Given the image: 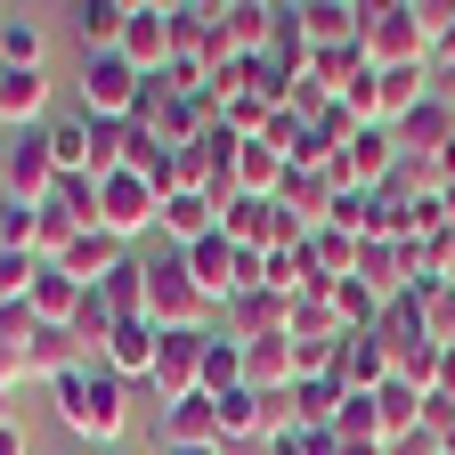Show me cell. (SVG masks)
<instances>
[{"label":"cell","mask_w":455,"mask_h":455,"mask_svg":"<svg viewBox=\"0 0 455 455\" xmlns=\"http://www.w3.org/2000/svg\"><path fill=\"white\" fill-rule=\"evenodd\" d=\"M244 439H268V398L260 390H228L220 398V447H244Z\"/></svg>","instance_id":"cell-25"},{"label":"cell","mask_w":455,"mask_h":455,"mask_svg":"<svg viewBox=\"0 0 455 455\" xmlns=\"http://www.w3.org/2000/svg\"><path fill=\"white\" fill-rule=\"evenodd\" d=\"M49 155H57V180H66V171H90V114L82 106H66V114H49Z\"/></svg>","instance_id":"cell-24"},{"label":"cell","mask_w":455,"mask_h":455,"mask_svg":"<svg viewBox=\"0 0 455 455\" xmlns=\"http://www.w3.org/2000/svg\"><path fill=\"white\" fill-rule=\"evenodd\" d=\"M33 228H41V204L0 196V252H33Z\"/></svg>","instance_id":"cell-27"},{"label":"cell","mask_w":455,"mask_h":455,"mask_svg":"<svg viewBox=\"0 0 455 455\" xmlns=\"http://www.w3.org/2000/svg\"><path fill=\"white\" fill-rule=\"evenodd\" d=\"M123 57H131L139 74H163V66H171V9H155V0H131Z\"/></svg>","instance_id":"cell-14"},{"label":"cell","mask_w":455,"mask_h":455,"mask_svg":"<svg viewBox=\"0 0 455 455\" xmlns=\"http://www.w3.org/2000/svg\"><path fill=\"white\" fill-rule=\"evenodd\" d=\"M139 90H147V74L131 66L123 49H90V57H82V90H74V106L90 114V123H131Z\"/></svg>","instance_id":"cell-3"},{"label":"cell","mask_w":455,"mask_h":455,"mask_svg":"<svg viewBox=\"0 0 455 455\" xmlns=\"http://www.w3.org/2000/svg\"><path fill=\"white\" fill-rule=\"evenodd\" d=\"M0 180H9L17 204H49V188H57L49 131H9V139H0Z\"/></svg>","instance_id":"cell-6"},{"label":"cell","mask_w":455,"mask_h":455,"mask_svg":"<svg viewBox=\"0 0 455 455\" xmlns=\"http://www.w3.org/2000/svg\"><path fill=\"white\" fill-rule=\"evenodd\" d=\"M74 33H82V57L90 49H123V25H131V0H74Z\"/></svg>","instance_id":"cell-19"},{"label":"cell","mask_w":455,"mask_h":455,"mask_svg":"<svg viewBox=\"0 0 455 455\" xmlns=\"http://www.w3.org/2000/svg\"><path fill=\"white\" fill-rule=\"evenodd\" d=\"M358 49L366 66H431V33L415 0H358Z\"/></svg>","instance_id":"cell-2"},{"label":"cell","mask_w":455,"mask_h":455,"mask_svg":"<svg viewBox=\"0 0 455 455\" xmlns=\"http://www.w3.org/2000/svg\"><path fill=\"white\" fill-rule=\"evenodd\" d=\"M49 398H57V423H66L74 439H90V455L123 447V431H131V382L114 374V366L90 358V366H74V374H57Z\"/></svg>","instance_id":"cell-1"},{"label":"cell","mask_w":455,"mask_h":455,"mask_svg":"<svg viewBox=\"0 0 455 455\" xmlns=\"http://www.w3.org/2000/svg\"><path fill=\"white\" fill-rule=\"evenodd\" d=\"M228 171H236V196H276L293 163H284V147L260 131V139H236V163H228Z\"/></svg>","instance_id":"cell-17"},{"label":"cell","mask_w":455,"mask_h":455,"mask_svg":"<svg viewBox=\"0 0 455 455\" xmlns=\"http://www.w3.org/2000/svg\"><path fill=\"white\" fill-rule=\"evenodd\" d=\"M123 260H131V244H123V236H106V228H82V236H74V252L57 260V268H66L74 284H106Z\"/></svg>","instance_id":"cell-18"},{"label":"cell","mask_w":455,"mask_h":455,"mask_svg":"<svg viewBox=\"0 0 455 455\" xmlns=\"http://www.w3.org/2000/svg\"><path fill=\"white\" fill-rule=\"evenodd\" d=\"M155 212H163V196L139 180V171H114V180H98V228H106V236H147V228H155Z\"/></svg>","instance_id":"cell-7"},{"label":"cell","mask_w":455,"mask_h":455,"mask_svg":"<svg viewBox=\"0 0 455 455\" xmlns=\"http://www.w3.org/2000/svg\"><path fill=\"white\" fill-rule=\"evenodd\" d=\"M390 131H398V155H407V163H431L439 147H455V106H447V98L431 90V98H423L415 114H398Z\"/></svg>","instance_id":"cell-10"},{"label":"cell","mask_w":455,"mask_h":455,"mask_svg":"<svg viewBox=\"0 0 455 455\" xmlns=\"http://www.w3.org/2000/svg\"><path fill=\"white\" fill-rule=\"evenodd\" d=\"M204 350H212V325H163L155 341V407H171V398H188L204 390Z\"/></svg>","instance_id":"cell-5"},{"label":"cell","mask_w":455,"mask_h":455,"mask_svg":"<svg viewBox=\"0 0 455 455\" xmlns=\"http://www.w3.org/2000/svg\"><path fill=\"white\" fill-rule=\"evenodd\" d=\"M325 382H333L341 398H350V390H382V382H390V350H382L374 333H350V341H341V350H333Z\"/></svg>","instance_id":"cell-13"},{"label":"cell","mask_w":455,"mask_h":455,"mask_svg":"<svg viewBox=\"0 0 455 455\" xmlns=\"http://www.w3.org/2000/svg\"><path fill=\"white\" fill-rule=\"evenodd\" d=\"M147 317H155V325H212L220 309L204 301V284L188 276L180 252H155V260H147Z\"/></svg>","instance_id":"cell-4"},{"label":"cell","mask_w":455,"mask_h":455,"mask_svg":"<svg viewBox=\"0 0 455 455\" xmlns=\"http://www.w3.org/2000/svg\"><path fill=\"white\" fill-rule=\"evenodd\" d=\"M33 341H41V317L25 301H0V350H33Z\"/></svg>","instance_id":"cell-29"},{"label":"cell","mask_w":455,"mask_h":455,"mask_svg":"<svg viewBox=\"0 0 455 455\" xmlns=\"http://www.w3.org/2000/svg\"><path fill=\"white\" fill-rule=\"evenodd\" d=\"M301 33H309V49H358V9L350 0H309Z\"/></svg>","instance_id":"cell-23"},{"label":"cell","mask_w":455,"mask_h":455,"mask_svg":"<svg viewBox=\"0 0 455 455\" xmlns=\"http://www.w3.org/2000/svg\"><path fill=\"white\" fill-rule=\"evenodd\" d=\"M49 57V25L33 9H0V66H41Z\"/></svg>","instance_id":"cell-21"},{"label":"cell","mask_w":455,"mask_h":455,"mask_svg":"<svg viewBox=\"0 0 455 455\" xmlns=\"http://www.w3.org/2000/svg\"><path fill=\"white\" fill-rule=\"evenodd\" d=\"M0 455H25V423H0Z\"/></svg>","instance_id":"cell-32"},{"label":"cell","mask_w":455,"mask_h":455,"mask_svg":"<svg viewBox=\"0 0 455 455\" xmlns=\"http://www.w3.org/2000/svg\"><path fill=\"white\" fill-rule=\"evenodd\" d=\"M0 139H9V131H0Z\"/></svg>","instance_id":"cell-35"},{"label":"cell","mask_w":455,"mask_h":455,"mask_svg":"<svg viewBox=\"0 0 455 455\" xmlns=\"http://www.w3.org/2000/svg\"><path fill=\"white\" fill-rule=\"evenodd\" d=\"M423 325L439 350H455V284H423Z\"/></svg>","instance_id":"cell-28"},{"label":"cell","mask_w":455,"mask_h":455,"mask_svg":"<svg viewBox=\"0 0 455 455\" xmlns=\"http://www.w3.org/2000/svg\"><path fill=\"white\" fill-rule=\"evenodd\" d=\"M180 260H188V276L204 284V301H212V309H220L228 293H236V260H244V252H236V244H228V236H220V228H212V236H204V244H188Z\"/></svg>","instance_id":"cell-16"},{"label":"cell","mask_w":455,"mask_h":455,"mask_svg":"<svg viewBox=\"0 0 455 455\" xmlns=\"http://www.w3.org/2000/svg\"><path fill=\"white\" fill-rule=\"evenodd\" d=\"M284 309H293L284 293H268V284H252V293H228L212 325H220L228 341H268V333H284Z\"/></svg>","instance_id":"cell-8"},{"label":"cell","mask_w":455,"mask_h":455,"mask_svg":"<svg viewBox=\"0 0 455 455\" xmlns=\"http://www.w3.org/2000/svg\"><path fill=\"white\" fill-rule=\"evenodd\" d=\"M0 423H17V407H9V382H0Z\"/></svg>","instance_id":"cell-33"},{"label":"cell","mask_w":455,"mask_h":455,"mask_svg":"<svg viewBox=\"0 0 455 455\" xmlns=\"http://www.w3.org/2000/svg\"><path fill=\"white\" fill-rule=\"evenodd\" d=\"M155 341H163V325H155V317H123V325L106 333L98 366H114L123 382H147V374H155Z\"/></svg>","instance_id":"cell-12"},{"label":"cell","mask_w":455,"mask_h":455,"mask_svg":"<svg viewBox=\"0 0 455 455\" xmlns=\"http://www.w3.org/2000/svg\"><path fill=\"white\" fill-rule=\"evenodd\" d=\"M106 455H123V447H106Z\"/></svg>","instance_id":"cell-34"},{"label":"cell","mask_w":455,"mask_h":455,"mask_svg":"<svg viewBox=\"0 0 455 455\" xmlns=\"http://www.w3.org/2000/svg\"><path fill=\"white\" fill-rule=\"evenodd\" d=\"M82 293H90V284H74L66 268H41V276H33V293H25V309H33L41 325H74Z\"/></svg>","instance_id":"cell-20"},{"label":"cell","mask_w":455,"mask_h":455,"mask_svg":"<svg viewBox=\"0 0 455 455\" xmlns=\"http://www.w3.org/2000/svg\"><path fill=\"white\" fill-rule=\"evenodd\" d=\"M431 74H455V9H447V25H439V41H431Z\"/></svg>","instance_id":"cell-31"},{"label":"cell","mask_w":455,"mask_h":455,"mask_svg":"<svg viewBox=\"0 0 455 455\" xmlns=\"http://www.w3.org/2000/svg\"><path fill=\"white\" fill-rule=\"evenodd\" d=\"M33 276H41L33 252H0V301H25V293H33Z\"/></svg>","instance_id":"cell-30"},{"label":"cell","mask_w":455,"mask_h":455,"mask_svg":"<svg viewBox=\"0 0 455 455\" xmlns=\"http://www.w3.org/2000/svg\"><path fill=\"white\" fill-rule=\"evenodd\" d=\"M155 228L171 236V252H188V244H204L212 228H220V204L204 196V188H180V196H163V212H155Z\"/></svg>","instance_id":"cell-15"},{"label":"cell","mask_w":455,"mask_h":455,"mask_svg":"<svg viewBox=\"0 0 455 455\" xmlns=\"http://www.w3.org/2000/svg\"><path fill=\"white\" fill-rule=\"evenodd\" d=\"M220 25H228V49H236V57H260L268 33H276V9H268V0H228Z\"/></svg>","instance_id":"cell-22"},{"label":"cell","mask_w":455,"mask_h":455,"mask_svg":"<svg viewBox=\"0 0 455 455\" xmlns=\"http://www.w3.org/2000/svg\"><path fill=\"white\" fill-rule=\"evenodd\" d=\"M180 447H220V398L188 390L163 407V455H180Z\"/></svg>","instance_id":"cell-11"},{"label":"cell","mask_w":455,"mask_h":455,"mask_svg":"<svg viewBox=\"0 0 455 455\" xmlns=\"http://www.w3.org/2000/svg\"><path fill=\"white\" fill-rule=\"evenodd\" d=\"M49 123V66H0V131Z\"/></svg>","instance_id":"cell-9"},{"label":"cell","mask_w":455,"mask_h":455,"mask_svg":"<svg viewBox=\"0 0 455 455\" xmlns=\"http://www.w3.org/2000/svg\"><path fill=\"white\" fill-rule=\"evenodd\" d=\"M90 293H98V301L114 309V325H123V317H147V260L131 252V260H123V268H114L106 284H90Z\"/></svg>","instance_id":"cell-26"}]
</instances>
